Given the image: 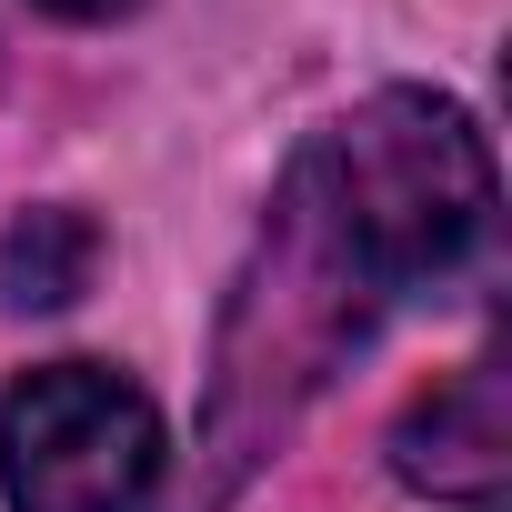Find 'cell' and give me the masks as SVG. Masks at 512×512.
Returning a JSON list of instances; mask_svg holds the SVG:
<instances>
[{
	"instance_id": "3",
	"label": "cell",
	"mask_w": 512,
	"mask_h": 512,
	"mask_svg": "<svg viewBox=\"0 0 512 512\" xmlns=\"http://www.w3.org/2000/svg\"><path fill=\"white\" fill-rule=\"evenodd\" d=\"M161 482V412L111 362H41L0 402L11 512H131Z\"/></svg>"
},
{
	"instance_id": "6",
	"label": "cell",
	"mask_w": 512,
	"mask_h": 512,
	"mask_svg": "<svg viewBox=\"0 0 512 512\" xmlns=\"http://www.w3.org/2000/svg\"><path fill=\"white\" fill-rule=\"evenodd\" d=\"M41 11H61V21H121L131 0H41Z\"/></svg>"
},
{
	"instance_id": "1",
	"label": "cell",
	"mask_w": 512,
	"mask_h": 512,
	"mask_svg": "<svg viewBox=\"0 0 512 512\" xmlns=\"http://www.w3.org/2000/svg\"><path fill=\"white\" fill-rule=\"evenodd\" d=\"M372 302H382V292H372V272H362V251H352V231H342V211H332L312 151H302V161L282 171L262 231H251L241 282H231L221 372H211V432H201V452H211V502L302 422V402L332 382V362L372 332Z\"/></svg>"
},
{
	"instance_id": "5",
	"label": "cell",
	"mask_w": 512,
	"mask_h": 512,
	"mask_svg": "<svg viewBox=\"0 0 512 512\" xmlns=\"http://www.w3.org/2000/svg\"><path fill=\"white\" fill-rule=\"evenodd\" d=\"M101 272V221L71 201H41L0 231V312H61Z\"/></svg>"
},
{
	"instance_id": "4",
	"label": "cell",
	"mask_w": 512,
	"mask_h": 512,
	"mask_svg": "<svg viewBox=\"0 0 512 512\" xmlns=\"http://www.w3.org/2000/svg\"><path fill=\"white\" fill-rule=\"evenodd\" d=\"M392 472L432 502H492L512 472V372L502 352L462 362L442 392H422L392 432Z\"/></svg>"
},
{
	"instance_id": "2",
	"label": "cell",
	"mask_w": 512,
	"mask_h": 512,
	"mask_svg": "<svg viewBox=\"0 0 512 512\" xmlns=\"http://www.w3.org/2000/svg\"><path fill=\"white\" fill-rule=\"evenodd\" d=\"M312 171L362 251L372 292L452 282L492 241V201H502L492 151H482L472 111H452L432 91H372L352 121H332L312 141Z\"/></svg>"
}]
</instances>
